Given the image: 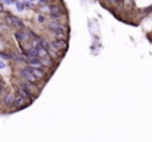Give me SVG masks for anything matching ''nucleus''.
Wrapping results in <instances>:
<instances>
[{
	"label": "nucleus",
	"mask_w": 152,
	"mask_h": 142,
	"mask_svg": "<svg viewBox=\"0 0 152 142\" xmlns=\"http://www.w3.org/2000/svg\"><path fill=\"white\" fill-rule=\"evenodd\" d=\"M15 36H16V39H18L20 43H26L27 40L29 39V36H28V32L23 31V29H20V31H18V32H16V33H15Z\"/></svg>",
	"instance_id": "8"
},
{
	"label": "nucleus",
	"mask_w": 152,
	"mask_h": 142,
	"mask_svg": "<svg viewBox=\"0 0 152 142\" xmlns=\"http://www.w3.org/2000/svg\"><path fill=\"white\" fill-rule=\"evenodd\" d=\"M0 12H4V7H3L1 1H0Z\"/></svg>",
	"instance_id": "16"
},
{
	"label": "nucleus",
	"mask_w": 152,
	"mask_h": 142,
	"mask_svg": "<svg viewBox=\"0 0 152 142\" xmlns=\"http://www.w3.org/2000/svg\"><path fill=\"white\" fill-rule=\"evenodd\" d=\"M7 20H8V23H10L11 25L16 27V28H19V29H24V28H26V25H24L23 21H21L19 17H16V16L11 15V13H7Z\"/></svg>",
	"instance_id": "1"
},
{
	"label": "nucleus",
	"mask_w": 152,
	"mask_h": 142,
	"mask_svg": "<svg viewBox=\"0 0 152 142\" xmlns=\"http://www.w3.org/2000/svg\"><path fill=\"white\" fill-rule=\"evenodd\" d=\"M29 101H27L26 98H23L21 96H16L15 97V104H13V108H24V106L28 105Z\"/></svg>",
	"instance_id": "6"
},
{
	"label": "nucleus",
	"mask_w": 152,
	"mask_h": 142,
	"mask_svg": "<svg viewBox=\"0 0 152 142\" xmlns=\"http://www.w3.org/2000/svg\"><path fill=\"white\" fill-rule=\"evenodd\" d=\"M20 74L26 79V81H29V82H32V84H35V82L37 81V79L35 77V74L32 73V71H31V68H23V69H20Z\"/></svg>",
	"instance_id": "2"
},
{
	"label": "nucleus",
	"mask_w": 152,
	"mask_h": 142,
	"mask_svg": "<svg viewBox=\"0 0 152 142\" xmlns=\"http://www.w3.org/2000/svg\"><path fill=\"white\" fill-rule=\"evenodd\" d=\"M18 94H19V96H21L23 98H26V100H27V101H29V102H31V100H34V98H35V96L32 94V93H29L28 90H26L24 88H21V86L18 89Z\"/></svg>",
	"instance_id": "5"
},
{
	"label": "nucleus",
	"mask_w": 152,
	"mask_h": 142,
	"mask_svg": "<svg viewBox=\"0 0 152 142\" xmlns=\"http://www.w3.org/2000/svg\"><path fill=\"white\" fill-rule=\"evenodd\" d=\"M0 1H4V3H7V4H13L15 0H0Z\"/></svg>",
	"instance_id": "15"
},
{
	"label": "nucleus",
	"mask_w": 152,
	"mask_h": 142,
	"mask_svg": "<svg viewBox=\"0 0 152 142\" xmlns=\"http://www.w3.org/2000/svg\"><path fill=\"white\" fill-rule=\"evenodd\" d=\"M32 73L35 74V77L36 79H40V80H45L47 79V74H45V71H43V69H36V68H31Z\"/></svg>",
	"instance_id": "10"
},
{
	"label": "nucleus",
	"mask_w": 152,
	"mask_h": 142,
	"mask_svg": "<svg viewBox=\"0 0 152 142\" xmlns=\"http://www.w3.org/2000/svg\"><path fill=\"white\" fill-rule=\"evenodd\" d=\"M45 20H47V17H45L43 13H39L37 15V21H39L40 24H43V23H45Z\"/></svg>",
	"instance_id": "13"
},
{
	"label": "nucleus",
	"mask_w": 152,
	"mask_h": 142,
	"mask_svg": "<svg viewBox=\"0 0 152 142\" xmlns=\"http://www.w3.org/2000/svg\"><path fill=\"white\" fill-rule=\"evenodd\" d=\"M68 32L66 31H55L53 32V37H55L56 40H64V41H67V39H68Z\"/></svg>",
	"instance_id": "9"
},
{
	"label": "nucleus",
	"mask_w": 152,
	"mask_h": 142,
	"mask_svg": "<svg viewBox=\"0 0 152 142\" xmlns=\"http://www.w3.org/2000/svg\"><path fill=\"white\" fill-rule=\"evenodd\" d=\"M16 7H18V9L23 11V8H24V4H21V3H16Z\"/></svg>",
	"instance_id": "14"
},
{
	"label": "nucleus",
	"mask_w": 152,
	"mask_h": 142,
	"mask_svg": "<svg viewBox=\"0 0 152 142\" xmlns=\"http://www.w3.org/2000/svg\"><path fill=\"white\" fill-rule=\"evenodd\" d=\"M20 86L24 88L26 90H28V92L32 93L34 96L37 94V89H36V86H35L32 82H29V81H20Z\"/></svg>",
	"instance_id": "4"
},
{
	"label": "nucleus",
	"mask_w": 152,
	"mask_h": 142,
	"mask_svg": "<svg viewBox=\"0 0 152 142\" xmlns=\"http://www.w3.org/2000/svg\"><path fill=\"white\" fill-rule=\"evenodd\" d=\"M42 60V63H43V65L44 66H51V65H53V60L48 56V57H44V58H40Z\"/></svg>",
	"instance_id": "12"
},
{
	"label": "nucleus",
	"mask_w": 152,
	"mask_h": 142,
	"mask_svg": "<svg viewBox=\"0 0 152 142\" xmlns=\"http://www.w3.org/2000/svg\"><path fill=\"white\" fill-rule=\"evenodd\" d=\"M51 44H52V47L55 48L56 50H59V52H61V50L64 52V50L68 48V43L64 41V40H55V41H52Z\"/></svg>",
	"instance_id": "3"
},
{
	"label": "nucleus",
	"mask_w": 152,
	"mask_h": 142,
	"mask_svg": "<svg viewBox=\"0 0 152 142\" xmlns=\"http://www.w3.org/2000/svg\"><path fill=\"white\" fill-rule=\"evenodd\" d=\"M48 12H50V15H61V13H66L61 9L60 5H55V4L48 5Z\"/></svg>",
	"instance_id": "7"
},
{
	"label": "nucleus",
	"mask_w": 152,
	"mask_h": 142,
	"mask_svg": "<svg viewBox=\"0 0 152 142\" xmlns=\"http://www.w3.org/2000/svg\"><path fill=\"white\" fill-rule=\"evenodd\" d=\"M4 101L8 106H13V104H15V97H13L12 94H7L4 97Z\"/></svg>",
	"instance_id": "11"
}]
</instances>
